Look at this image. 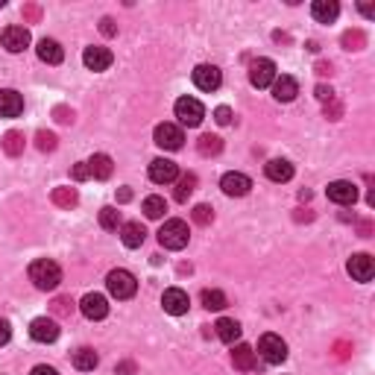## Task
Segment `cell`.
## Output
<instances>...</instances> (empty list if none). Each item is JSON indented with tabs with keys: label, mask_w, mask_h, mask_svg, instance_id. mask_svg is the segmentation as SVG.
I'll return each instance as SVG.
<instances>
[{
	"label": "cell",
	"mask_w": 375,
	"mask_h": 375,
	"mask_svg": "<svg viewBox=\"0 0 375 375\" xmlns=\"http://www.w3.org/2000/svg\"><path fill=\"white\" fill-rule=\"evenodd\" d=\"M9 337H12V328H9L6 319H0V346H6Z\"/></svg>",
	"instance_id": "44"
},
{
	"label": "cell",
	"mask_w": 375,
	"mask_h": 375,
	"mask_svg": "<svg viewBox=\"0 0 375 375\" xmlns=\"http://www.w3.org/2000/svg\"><path fill=\"white\" fill-rule=\"evenodd\" d=\"M30 282L36 284L38 291H56L62 282V267L50 258H38L30 264Z\"/></svg>",
	"instance_id": "1"
},
{
	"label": "cell",
	"mask_w": 375,
	"mask_h": 375,
	"mask_svg": "<svg viewBox=\"0 0 375 375\" xmlns=\"http://www.w3.org/2000/svg\"><path fill=\"white\" fill-rule=\"evenodd\" d=\"M249 82L255 88H267L275 82V62L273 59H255L249 65Z\"/></svg>",
	"instance_id": "6"
},
{
	"label": "cell",
	"mask_w": 375,
	"mask_h": 375,
	"mask_svg": "<svg viewBox=\"0 0 375 375\" xmlns=\"http://www.w3.org/2000/svg\"><path fill=\"white\" fill-rule=\"evenodd\" d=\"M73 179L76 182H82V179H88V176H91V173H88V164H73Z\"/></svg>",
	"instance_id": "45"
},
{
	"label": "cell",
	"mask_w": 375,
	"mask_h": 375,
	"mask_svg": "<svg viewBox=\"0 0 375 375\" xmlns=\"http://www.w3.org/2000/svg\"><path fill=\"white\" fill-rule=\"evenodd\" d=\"M264 170H267V179L273 182H291L293 179V164L284 161V159H273L264 164Z\"/></svg>",
	"instance_id": "22"
},
{
	"label": "cell",
	"mask_w": 375,
	"mask_h": 375,
	"mask_svg": "<svg viewBox=\"0 0 375 375\" xmlns=\"http://www.w3.org/2000/svg\"><path fill=\"white\" fill-rule=\"evenodd\" d=\"M220 188H223L226 196H247L252 188V179L244 173H226L223 179H220Z\"/></svg>",
	"instance_id": "14"
},
{
	"label": "cell",
	"mask_w": 375,
	"mask_h": 375,
	"mask_svg": "<svg viewBox=\"0 0 375 375\" xmlns=\"http://www.w3.org/2000/svg\"><path fill=\"white\" fill-rule=\"evenodd\" d=\"M296 94H299V85H296L293 76H275V82H273V97H275V100L291 103Z\"/></svg>",
	"instance_id": "20"
},
{
	"label": "cell",
	"mask_w": 375,
	"mask_h": 375,
	"mask_svg": "<svg viewBox=\"0 0 375 375\" xmlns=\"http://www.w3.org/2000/svg\"><path fill=\"white\" fill-rule=\"evenodd\" d=\"M182 141H185V135H182V129L176 124H159L156 126V144L161 150H179Z\"/></svg>",
	"instance_id": "12"
},
{
	"label": "cell",
	"mask_w": 375,
	"mask_h": 375,
	"mask_svg": "<svg viewBox=\"0 0 375 375\" xmlns=\"http://www.w3.org/2000/svg\"><path fill=\"white\" fill-rule=\"evenodd\" d=\"M106 288L109 293L115 296V299H132L138 291V282H135V275H132L129 270H112L106 275Z\"/></svg>",
	"instance_id": "3"
},
{
	"label": "cell",
	"mask_w": 375,
	"mask_h": 375,
	"mask_svg": "<svg viewBox=\"0 0 375 375\" xmlns=\"http://www.w3.org/2000/svg\"><path fill=\"white\" fill-rule=\"evenodd\" d=\"M176 117H179V124H185V126H200L205 117V109L200 100H194V97H182V100H176Z\"/></svg>",
	"instance_id": "4"
},
{
	"label": "cell",
	"mask_w": 375,
	"mask_h": 375,
	"mask_svg": "<svg viewBox=\"0 0 375 375\" xmlns=\"http://www.w3.org/2000/svg\"><path fill=\"white\" fill-rule=\"evenodd\" d=\"M53 314H56V317H71L73 314V302L68 299V296H59V299H53Z\"/></svg>",
	"instance_id": "38"
},
{
	"label": "cell",
	"mask_w": 375,
	"mask_h": 375,
	"mask_svg": "<svg viewBox=\"0 0 375 375\" xmlns=\"http://www.w3.org/2000/svg\"><path fill=\"white\" fill-rule=\"evenodd\" d=\"M191 217H194V223H200V226H212V220H214V208L212 205H194V212H191Z\"/></svg>",
	"instance_id": "35"
},
{
	"label": "cell",
	"mask_w": 375,
	"mask_h": 375,
	"mask_svg": "<svg viewBox=\"0 0 375 375\" xmlns=\"http://www.w3.org/2000/svg\"><path fill=\"white\" fill-rule=\"evenodd\" d=\"M36 50H38V59H41V62H47V65H59V62L65 59V53H62V47H59V41H53V38H41Z\"/></svg>",
	"instance_id": "26"
},
{
	"label": "cell",
	"mask_w": 375,
	"mask_h": 375,
	"mask_svg": "<svg viewBox=\"0 0 375 375\" xmlns=\"http://www.w3.org/2000/svg\"><path fill=\"white\" fill-rule=\"evenodd\" d=\"M220 82H223V73L214 65H196L194 68V85L200 91H217Z\"/></svg>",
	"instance_id": "7"
},
{
	"label": "cell",
	"mask_w": 375,
	"mask_h": 375,
	"mask_svg": "<svg viewBox=\"0 0 375 375\" xmlns=\"http://www.w3.org/2000/svg\"><path fill=\"white\" fill-rule=\"evenodd\" d=\"M144 238H147V231L138 220H129V223L120 226V240H124V247H129V249H138L144 244Z\"/></svg>",
	"instance_id": "19"
},
{
	"label": "cell",
	"mask_w": 375,
	"mask_h": 375,
	"mask_svg": "<svg viewBox=\"0 0 375 375\" xmlns=\"http://www.w3.org/2000/svg\"><path fill=\"white\" fill-rule=\"evenodd\" d=\"M53 203L59 208H73L80 203V194H76L73 188H53Z\"/></svg>",
	"instance_id": "30"
},
{
	"label": "cell",
	"mask_w": 375,
	"mask_h": 375,
	"mask_svg": "<svg viewBox=\"0 0 375 375\" xmlns=\"http://www.w3.org/2000/svg\"><path fill=\"white\" fill-rule=\"evenodd\" d=\"M258 352L267 363H282L284 358H288V343H284L279 334H264L258 340Z\"/></svg>",
	"instance_id": "5"
},
{
	"label": "cell",
	"mask_w": 375,
	"mask_h": 375,
	"mask_svg": "<svg viewBox=\"0 0 375 375\" xmlns=\"http://www.w3.org/2000/svg\"><path fill=\"white\" fill-rule=\"evenodd\" d=\"M311 15L319 21V24H332V21H337V15H340V3L337 0H314Z\"/></svg>",
	"instance_id": "21"
},
{
	"label": "cell",
	"mask_w": 375,
	"mask_h": 375,
	"mask_svg": "<svg viewBox=\"0 0 375 375\" xmlns=\"http://www.w3.org/2000/svg\"><path fill=\"white\" fill-rule=\"evenodd\" d=\"M117 372H120V375H132V372H135V367H132V363H120Z\"/></svg>",
	"instance_id": "50"
},
{
	"label": "cell",
	"mask_w": 375,
	"mask_h": 375,
	"mask_svg": "<svg viewBox=\"0 0 375 375\" xmlns=\"http://www.w3.org/2000/svg\"><path fill=\"white\" fill-rule=\"evenodd\" d=\"M24 112V97L12 88H3L0 91V117H18Z\"/></svg>",
	"instance_id": "18"
},
{
	"label": "cell",
	"mask_w": 375,
	"mask_h": 375,
	"mask_svg": "<svg viewBox=\"0 0 375 375\" xmlns=\"http://www.w3.org/2000/svg\"><path fill=\"white\" fill-rule=\"evenodd\" d=\"M85 164H88V173H91L94 179H109L112 170H115V164H112V159H109L106 152H97V156H91Z\"/></svg>",
	"instance_id": "24"
},
{
	"label": "cell",
	"mask_w": 375,
	"mask_h": 375,
	"mask_svg": "<svg viewBox=\"0 0 375 375\" xmlns=\"http://www.w3.org/2000/svg\"><path fill=\"white\" fill-rule=\"evenodd\" d=\"M363 44H367V36H363L361 30H349L346 36H343V47L346 50H361Z\"/></svg>",
	"instance_id": "36"
},
{
	"label": "cell",
	"mask_w": 375,
	"mask_h": 375,
	"mask_svg": "<svg viewBox=\"0 0 375 375\" xmlns=\"http://www.w3.org/2000/svg\"><path fill=\"white\" fill-rule=\"evenodd\" d=\"M214 332H217V337L223 340V343H238V340H240V326L235 323V319H229V317H220L217 319Z\"/></svg>",
	"instance_id": "25"
},
{
	"label": "cell",
	"mask_w": 375,
	"mask_h": 375,
	"mask_svg": "<svg viewBox=\"0 0 375 375\" xmlns=\"http://www.w3.org/2000/svg\"><path fill=\"white\" fill-rule=\"evenodd\" d=\"M3 152H6V156H21V152H24V132H6V135H3Z\"/></svg>",
	"instance_id": "29"
},
{
	"label": "cell",
	"mask_w": 375,
	"mask_h": 375,
	"mask_svg": "<svg viewBox=\"0 0 375 375\" xmlns=\"http://www.w3.org/2000/svg\"><path fill=\"white\" fill-rule=\"evenodd\" d=\"M317 100H323V103H328V100H334V91L328 85H317Z\"/></svg>",
	"instance_id": "42"
},
{
	"label": "cell",
	"mask_w": 375,
	"mask_h": 375,
	"mask_svg": "<svg viewBox=\"0 0 375 375\" xmlns=\"http://www.w3.org/2000/svg\"><path fill=\"white\" fill-rule=\"evenodd\" d=\"M340 115H343V106H340L337 97H334V100L326 103V117H328V120H340Z\"/></svg>",
	"instance_id": "39"
},
{
	"label": "cell",
	"mask_w": 375,
	"mask_h": 375,
	"mask_svg": "<svg viewBox=\"0 0 375 375\" xmlns=\"http://www.w3.org/2000/svg\"><path fill=\"white\" fill-rule=\"evenodd\" d=\"M161 305H164V311H168V314L182 317V314H188V305H191V299H188V293H185V291L170 288V291H164Z\"/></svg>",
	"instance_id": "15"
},
{
	"label": "cell",
	"mask_w": 375,
	"mask_h": 375,
	"mask_svg": "<svg viewBox=\"0 0 375 375\" xmlns=\"http://www.w3.org/2000/svg\"><path fill=\"white\" fill-rule=\"evenodd\" d=\"M317 73H319V76H332V65H328V62H319V65H317Z\"/></svg>",
	"instance_id": "48"
},
{
	"label": "cell",
	"mask_w": 375,
	"mask_h": 375,
	"mask_svg": "<svg viewBox=\"0 0 375 375\" xmlns=\"http://www.w3.org/2000/svg\"><path fill=\"white\" fill-rule=\"evenodd\" d=\"M176 176H179V168H176L170 159H156L150 164V179L156 185H168L176 179Z\"/></svg>",
	"instance_id": "17"
},
{
	"label": "cell",
	"mask_w": 375,
	"mask_h": 375,
	"mask_svg": "<svg viewBox=\"0 0 375 375\" xmlns=\"http://www.w3.org/2000/svg\"><path fill=\"white\" fill-rule=\"evenodd\" d=\"M30 334H32V340H38V343H53V340L59 337V326H56V319L38 317L30 323Z\"/></svg>",
	"instance_id": "13"
},
{
	"label": "cell",
	"mask_w": 375,
	"mask_h": 375,
	"mask_svg": "<svg viewBox=\"0 0 375 375\" xmlns=\"http://www.w3.org/2000/svg\"><path fill=\"white\" fill-rule=\"evenodd\" d=\"M97 352L94 349H88V346H82V349H76L73 352V367L80 370V372H88V370H94L97 367Z\"/></svg>",
	"instance_id": "27"
},
{
	"label": "cell",
	"mask_w": 375,
	"mask_h": 375,
	"mask_svg": "<svg viewBox=\"0 0 375 375\" xmlns=\"http://www.w3.org/2000/svg\"><path fill=\"white\" fill-rule=\"evenodd\" d=\"M203 305L208 308V311H223L229 302H226V293H223V291L208 288V291H203Z\"/></svg>",
	"instance_id": "31"
},
{
	"label": "cell",
	"mask_w": 375,
	"mask_h": 375,
	"mask_svg": "<svg viewBox=\"0 0 375 375\" xmlns=\"http://www.w3.org/2000/svg\"><path fill=\"white\" fill-rule=\"evenodd\" d=\"M80 311L88 319H106L109 317V302H106V296H100V293H85L82 302H80Z\"/></svg>",
	"instance_id": "11"
},
{
	"label": "cell",
	"mask_w": 375,
	"mask_h": 375,
	"mask_svg": "<svg viewBox=\"0 0 375 375\" xmlns=\"http://www.w3.org/2000/svg\"><path fill=\"white\" fill-rule=\"evenodd\" d=\"M117 200H120V203H129V200H132V191H129V188H120V191H117Z\"/></svg>",
	"instance_id": "49"
},
{
	"label": "cell",
	"mask_w": 375,
	"mask_h": 375,
	"mask_svg": "<svg viewBox=\"0 0 375 375\" xmlns=\"http://www.w3.org/2000/svg\"><path fill=\"white\" fill-rule=\"evenodd\" d=\"M326 194H328V200L337 203V205H355V200H358V188L352 182H346V179L332 182L326 188Z\"/></svg>",
	"instance_id": "9"
},
{
	"label": "cell",
	"mask_w": 375,
	"mask_h": 375,
	"mask_svg": "<svg viewBox=\"0 0 375 375\" xmlns=\"http://www.w3.org/2000/svg\"><path fill=\"white\" fill-rule=\"evenodd\" d=\"M112 59L115 56L109 47H85V53H82V62L88 71H106L109 65H112Z\"/></svg>",
	"instance_id": "16"
},
{
	"label": "cell",
	"mask_w": 375,
	"mask_h": 375,
	"mask_svg": "<svg viewBox=\"0 0 375 375\" xmlns=\"http://www.w3.org/2000/svg\"><path fill=\"white\" fill-rule=\"evenodd\" d=\"M164 212H168V203H164L161 196H147V200H144V214L150 220H161Z\"/></svg>",
	"instance_id": "33"
},
{
	"label": "cell",
	"mask_w": 375,
	"mask_h": 375,
	"mask_svg": "<svg viewBox=\"0 0 375 375\" xmlns=\"http://www.w3.org/2000/svg\"><path fill=\"white\" fill-rule=\"evenodd\" d=\"M0 41H3V47L9 53H24L30 47V30L27 27H6Z\"/></svg>",
	"instance_id": "10"
},
{
	"label": "cell",
	"mask_w": 375,
	"mask_h": 375,
	"mask_svg": "<svg viewBox=\"0 0 375 375\" xmlns=\"http://www.w3.org/2000/svg\"><path fill=\"white\" fill-rule=\"evenodd\" d=\"M36 147L41 152H53V150H56V135H53V132H38V135H36Z\"/></svg>",
	"instance_id": "37"
},
{
	"label": "cell",
	"mask_w": 375,
	"mask_h": 375,
	"mask_svg": "<svg viewBox=\"0 0 375 375\" xmlns=\"http://www.w3.org/2000/svg\"><path fill=\"white\" fill-rule=\"evenodd\" d=\"M231 363H235V370H240V372H252V370H255V352H252V346L238 343L235 352H231Z\"/></svg>",
	"instance_id": "23"
},
{
	"label": "cell",
	"mask_w": 375,
	"mask_h": 375,
	"mask_svg": "<svg viewBox=\"0 0 375 375\" xmlns=\"http://www.w3.org/2000/svg\"><path fill=\"white\" fill-rule=\"evenodd\" d=\"M3 6H6V0H0V9H3Z\"/></svg>",
	"instance_id": "52"
},
{
	"label": "cell",
	"mask_w": 375,
	"mask_h": 375,
	"mask_svg": "<svg viewBox=\"0 0 375 375\" xmlns=\"http://www.w3.org/2000/svg\"><path fill=\"white\" fill-rule=\"evenodd\" d=\"M194 188H196V176H194V173L179 176V182H176V191H173V200H176V203H188V196L194 194Z\"/></svg>",
	"instance_id": "28"
},
{
	"label": "cell",
	"mask_w": 375,
	"mask_h": 375,
	"mask_svg": "<svg viewBox=\"0 0 375 375\" xmlns=\"http://www.w3.org/2000/svg\"><path fill=\"white\" fill-rule=\"evenodd\" d=\"M214 120H217V124H220V126H226V124H229V120H231V109H229V106H220V109H217V112H214Z\"/></svg>",
	"instance_id": "41"
},
{
	"label": "cell",
	"mask_w": 375,
	"mask_h": 375,
	"mask_svg": "<svg viewBox=\"0 0 375 375\" xmlns=\"http://www.w3.org/2000/svg\"><path fill=\"white\" fill-rule=\"evenodd\" d=\"M24 18H27V21H38V18H41V9H38L36 3H27V6H24Z\"/></svg>",
	"instance_id": "46"
},
{
	"label": "cell",
	"mask_w": 375,
	"mask_h": 375,
	"mask_svg": "<svg viewBox=\"0 0 375 375\" xmlns=\"http://www.w3.org/2000/svg\"><path fill=\"white\" fill-rule=\"evenodd\" d=\"M100 32H103L106 38L117 36V27H115V21H112V18H103V21H100Z\"/></svg>",
	"instance_id": "40"
},
{
	"label": "cell",
	"mask_w": 375,
	"mask_h": 375,
	"mask_svg": "<svg viewBox=\"0 0 375 375\" xmlns=\"http://www.w3.org/2000/svg\"><path fill=\"white\" fill-rule=\"evenodd\" d=\"M30 375H59V372L53 370V367H44V363H41V367H36V370H32Z\"/></svg>",
	"instance_id": "47"
},
{
	"label": "cell",
	"mask_w": 375,
	"mask_h": 375,
	"mask_svg": "<svg viewBox=\"0 0 375 375\" xmlns=\"http://www.w3.org/2000/svg\"><path fill=\"white\" fill-rule=\"evenodd\" d=\"M361 12L367 15V18H372V15H375V9H372V6H361Z\"/></svg>",
	"instance_id": "51"
},
{
	"label": "cell",
	"mask_w": 375,
	"mask_h": 375,
	"mask_svg": "<svg viewBox=\"0 0 375 375\" xmlns=\"http://www.w3.org/2000/svg\"><path fill=\"white\" fill-rule=\"evenodd\" d=\"M56 120H59V124H73V112H71V109H65V106H59L56 109Z\"/></svg>",
	"instance_id": "43"
},
{
	"label": "cell",
	"mask_w": 375,
	"mask_h": 375,
	"mask_svg": "<svg viewBox=\"0 0 375 375\" xmlns=\"http://www.w3.org/2000/svg\"><path fill=\"white\" fill-rule=\"evenodd\" d=\"M346 270H349V275L355 282H370L375 275V261H372V255H367V252H358V255L349 258Z\"/></svg>",
	"instance_id": "8"
},
{
	"label": "cell",
	"mask_w": 375,
	"mask_h": 375,
	"mask_svg": "<svg viewBox=\"0 0 375 375\" xmlns=\"http://www.w3.org/2000/svg\"><path fill=\"white\" fill-rule=\"evenodd\" d=\"M196 150H200L203 156H217V152L223 150V141H220L217 135H212V132H208V135H203L200 141H196Z\"/></svg>",
	"instance_id": "32"
},
{
	"label": "cell",
	"mask_w": 375,
	"mask_h": 375,
	"mask_svg": "<svg viewBox=\"0 0 375 375\" xmlns=\"http://www.w3.org/2000/svg\"><path fill=\"white\" fill-rule=\"evenodd\" d=\"M188 240H191V231H188L185 220H168V223L159 229V244H161L164 249L179 252V249L188 247Z\"/></svg>",
	"instance_id": "2"
},
{
	"label": "cell",
	"mask_w": 375,
	"mask_h": 375,
	"mask_svg": "<svg viewBox=\"0 0 375 375\" xmlns=\"http://www.w3.org/2000/svg\"><path fill=\"white\" fill-rule=\"evenodd\" d=\"M100 226L109 229V231H115L120 226V212H117V208H112V205L103 208V212H100Z\"/></svg>",
	"instance_id": "34"
}]
</instances>
